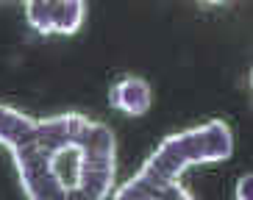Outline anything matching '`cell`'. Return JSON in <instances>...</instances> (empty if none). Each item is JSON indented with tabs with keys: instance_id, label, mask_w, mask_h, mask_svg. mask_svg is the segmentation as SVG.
<instances>
[{
	"instance_id": "obj_1",
	"label": "cell",
	"mask_w": 253,
	"mask_h": 200,
	"mask_svg": "<svg viewBox=\"0 0 253 200\" xmlns=\"http://www.w3.org/2000/svg\"><path fill=\"white\" fill-rule=\"evenodd\" d=\"M95 120L78 111L31 117L0 103V145L11 150L28 200H95L61 172V161L89 139Z\"/></svg>"
},
{
	"instance_id": "obj_2",
	"label": "cell",
	"mask_w": 253,
	"mask_h": 200,
	"mask_svg": "<svg viewBox=\"0 0 253 200\" xmlns=\"http://www.w3.org/2000/svg\"><path fill=\"white\" fill-rule=\"evenodd\" d=\"M234 150V133L223 120L172 133L153 150L131 181L114 192V200H159L164 189L178 184V175L195 164H211L228 159Z\"/></svg>"
},
{
	"instance_id": "obj_3",
	"label": "cell",
	"mask_w": 253,
	"mask_h": 200,
	"mask_svg": "<svg viewBox=\"0 0 253 200\" xmlns=\"http://www.w3.org/2000/svg\"><path fill=\"white\" fill-rule=\"evenodd\" d=\"M84 6L81 0H31L25 3L31 28L37 34H75L84 22Z\"/></svg>"
},
{
	"instance_id": "obj_4",
	"label": "cell",
	"mask_w": 253,
	"mask_h": 200,
	"mask_svg": "<svg viewBox=\"0 0 253 200\" xmlns=\"http://www.w3.org/2000/svg\"><path fill=\"white\" fill-rule=\"evenodd\" d=\"M109 103H112L114 109L131 114V117H142V114L150 109V83L145 81V78L128 75V78H123V81H117L112 86Z\"/></svg>"
},
{
	"instance_id": "obj_5",
	"label": "cell",
	"mask_w": 253,
	"mask_h": 200,
	"mask_svg": "<svg viewBox=\"0 0 253 200\" xmlns=\"http://www.w3.org/2000/svg\"><path fill=\"white\" fill-rule=\"evenodd\" d=\"M237 200H253V175H242L237 181Z\"/></svg>"
},
{
	"instance_id": "obj_6",
	"label": "cell",
	"mask_w": 253,
	"mask_h": 200,
	"mask_svg": "<svg viewBox=\"0 0 253 200\" xmlns=\"http://www.w3.org/2000/svg\"><path fill=\"white\" fill-rule=\"evenodd\" d=\"M159 200H192V195L186 192L181 184H172V186H167V189H164V195Z\"/></svg>"
}]
</instances>
